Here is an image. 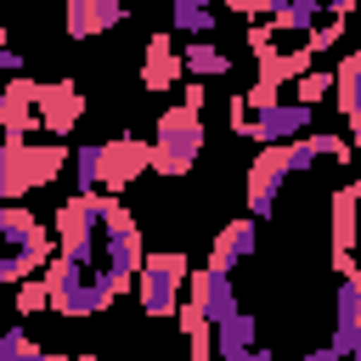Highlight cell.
<instances>
[{
    "label": "cell",
    "mask_w": 361,
    "mask_h": 361,
    "mask_svg": "<svg viewBox=\"0 0 361 361\" xmlns=\"http://www.w3.org/2000/svg\"><path fill=\"white\" fill-rule=\"evenodd\" d=\"M180 51V68L203 85V79H231V51H220V45H209V39H186V45H175Z\"/></svg>",
    "instance_id": "obj_16"
},
{
    "label": "cell",
    "mask_w": 361,
    "mask_h": 361,
    "mask_svg": "<svg viewBox=\"0 0 361 361\" xmlns=\"http://www.w3.org/2000/svg\"><path fill=\"white\" fill-rule=\"evenodd\" d=\"M254 248H259V226L248 214L243 220H226L220 237H214V248H209V265L214 271H237L243 259H254Z\"/></svg>",
    "instance_id": "obj_12"
},
{
    "label": "cell",
    "mask_w": 361,
    "mask_h": 361,
    "mask_svg": "<svg viewBox=\"0 0 361 361\" xmlns=\"http://www.w3.org/2000/svg\"><path fill=\"white\" fill-rule=\"evenodd\" d=\"M39 310H51V293L39 276H23L17 282V316H39Z\"/></svg>",
    "instance_id": "obj_21"
},
{
    "label": "cell",
    "mask_w": 361,
    "mask_h": 361,
    "mask_svg": "<svg viewBox=\"0 0 361 361\" xmlns=\"http://www.w3.org/2000/svg\"><path fill=\"white\" fill-rule=\"evenodd\" d=\"M203 102H209V85H197V79H186V85H180V107L203 118Z\"/></svg>",
    "instance_id": "obj_24"
},
{
    "label": "cell",
    "mask_w": 361,
    "mask_h": 361,
    "mask_svg": "<svg viewBox=\"0 0 361 361\" xmlns=\"http://www.w3.org/2000/svg\"><path fill=\"white\" fill-rule=\"evenodd\" d=\"M34 90L39 85L28 73L0 85V130H6V141H28L34 135Z\"/></svg>",
    "instance_id": "obj_10"
},
{
    "label": "cell",
    "mask_w": 361,
    "mask_h": 361,
    "mask_svg": "<svg viewBox=\"0 0 361 361\" xmlns=\"http://www.w3.org/2000/svg\"><path fill=\"white\" fill-rule=\"evenodd\" d=\"M124 23L118 0H68V39H96Z\"/></svg>",
    "instance_id": "obj_13"
},
{
    "label": "cell",
    "mask_w": 361,
    "mask_h": 361,
    "mask_svg": "<svg viewBox=\"0 0 361 361\" xmlns=\"http://www.w3.org/2000/svg\"><path fill=\"white\" fill-rule=\"evenodd\" d=\"M355 85H361V56L350 51V56L333 68V102H338V113H344V141H350L355 124H361V96H355Z\"/></svg>",
    "instance_id": "obj_17"
},
{
    "label": "cell",
    "mask_w": 361,
    "mask_h": 361,
    "mask_svg": "<svg viewBox=\"0 0 361 361\" xmlns=\"http://www.w3.org/2000/svg\"><path fill=\"white\" fill-rule=\"evenodd\" d=\"M209 327H220L226 316H237L243 305H237V288H231V271H214V265H203V271H192V299H186Z\"/></svg>",
    "instance_id": "obj_9"
},
{
    "label": "cell",
    "mask_w": 361,
    "mask_h": 361,
    "mask_svg": "<svg viewBox=\"0 0 361 361\" xmlns=\"http://www.w3.org/2000/svg\"><path fill=\"white\" fill-rule=\"evenodd\" d=\"M310 169H316V152H310L305 135L288 141V147H259L254 164H248V186H243V197H248V220L259 226V220L276 209L282 186H288L293 175H310Z\"/></svg>",
    "instance_id": "obj_1"
},
{
    "label": "cell",
    "mask_w": 361,
    "mask_h": 361,
    "mask_svg": "<svg viewBox=\"0 0 361 361\" xmlns=\"http://www.w3.org/2000/svg\"><path fill=\"white\" fill-rule=\"evenodd\" d=\"M147 164H152V152H147V141H135V135H107V141H96V192H102V197L130 192V186L147 175Z\"/></svg>",
    "instance_id": "obj_5"
},
{
    "label": "cell",
    "mask_w": 361,
    "mask_h": 361,
    "mask_svg": "<svg viewBox=\"0 0 361 361\" xmlns=\"http://www.w3.org/2000/svg\"><path fill=\"white\" fill-rule=\"evenodd\" d=\"M23 276H34V271H28L17 254H6V248H0V288H17Z\"/></svg>",
    "instance_id": "obj_23"
},
{
    "label": "cell",
    "mask_w": 361,
    "mask_h": 361,
    "mask_svg": "<svg viewBox=\"0 0 361 361\" xmlns=\"http://www.w3.org/2000/svg\"><path fill=\"white\" fill-rule=\"evenodd\" d=\"M147 152H152V164H147L152 175L180 180V175L197 164V152H203V118H197V113H186V107H164V113H158V124H152Z\"/></svg>",
    "instance_id": "obj_2"
},
{
    "label": "cell",
    "mask_w": 361,
    "mask_h": 361,
    "mask_svg": "<svg viewBox=\"0 0 361 361\" xmlns=\"http://www.w3.org/2000/svg\"><path fill=\"white\" fill-rule=\"evenodd\" d=\"M310 124H316V113L282 96L276 107H265V113H248V124H243V135H254L259 147H288V141H299V135H310Z\"/></svg>",
    "instance_id": "obj_7"
},
{
    "label": "cell",
    "mask_w": 361,
    "mask_h": 361,
    "mask_svg": "<svg viewBox=\"0 0 361 361\" xmlns=\"http://www.w3.org/2000/svg\"><path fill=\"white\" fill-rule=\"evenodd\" d=\"M169 23H175V34H186V39H209L214 34V6H203V0H175L169 6Z\"/></svg>",
    "instance_id": "obj_19"
},
{
    "label": "cell",
    "mask_w": 361,
    "mask_h": 361,
    "mask_svg": "<svg viewBox=\"0 0 361 361\" xmlns=\"http://www.w3.org/2000/svg\"><path fill=\"white\" fill-rule=\"evenodd\" d=\"M333 254L355 259V180H344L333 192Z\"/></svg>",
    "instance_id": "obj_18"
},
{
    "label": "cell",
    "mask_w": 361,
    "mask_h": 361,
    "mask_svg": "<svg viewBox=\"0 0 361 361\" xmlns=\"http://www.w3.org/2000/svg\"><path fill=\"white\" fill-rule=\"evenodd\" d=\"M28 355H34L28 327H6V333H0V361H28Z\"/></svg>",
    "instance_id": "obj_22"
},
{
    "label": "cell",
    "mask_w": 361,
    "mask_h": 361,
    "mask_svg": "<svg viewBox=\"0 0 361 361\" xmlns=\"http://www.w3.org/2000/svg\"><path fill=\"white\" fill-rule=\"evenodd\" d=\"M175 79H180V51L169 34H152L147 56H141V90H169Z\"/></svg>",
    "instance_id": "obj_15"
},
{
    "label": "cell",
    "mask_w": 361,
    "mask_h": 361,
    "mask_svg": "<svg viewBox=\"0 0 361 361\" xmlns=\"http://www.w3.org/2000/svg\"><path fill=\"white\" fill-rule=\"evenodd\" d=\"M17 169H23V186H51L62 169H68V147L62 141H17Z\"/></svg>",
    "instance_id": "obj_11"
},
{
    "label": "cell",
    "mask_w": 361,
    "mask_h": 361,
    "mask_svg": "<svg viewBox=\"0 0 361 361\" xmlns=\"http://www.w3.org/2000/svg\"><path fill=\"white\" fill-rule=\"evenodd\" d=\"M79 113H85V90H79L73 79H51V85L34 90V130L68 135V130L79 124Z\"/></svg>",
    "instance_id": "obj_6"
},
{
    "label": "cell",
    "mask_w": 361,
    "mask_h": 361,
    "mask_svg": "<svg viewBox=\"0 0 361 361\" xmlns=\"http://www.w3.org/2000/svg\"><path fill=\"white\" fill-rule=\"evenodd\" d=\"M209 344H214V361H243L248 350H259V322L248 310H237L220 327H209Z\"/></svg>",
    "instance_id": "obj_14"
},
{
    "label": "cell",
    "mask_w": 361,
    "mask_h": 361,
    "mask_svg": "<svg viewBox=\"0 0 361 361\" xmlns=\"http://www.w3.org/2000/svg\"><path fill=\"white\" fill-rule=\"evenodd\" d=\"M6 79H23V51H11V45L0 51V85Z\"/></svg>",
    "instance_id": "obj_25"
},
{
    "label": "cell",
    "mask_w": 361,
    "mask_h": 361,
    "mask_svg": "<svg viewBox=\"0 0 361 361\" xmlns=\"http://www.w3.org/2000/svg\"><path fill=\"white\" fill-rule=\"evenodd\" d=\"M327 350L338 361H355L361 355V282L355 276H338V293H333V338Z\"/></svg>",
    "instance_id": "obj_8"
},
{
    "label": "cell",
    "mask_w": 361,
    "mask_h": 361,
    "mask_svg": "<svg viewBox=\"0 0 361 361\" xmlns=\"http://www.w3.org/2000/svg\"><path fill=\"white\" fill-rule=\"evenodd\" d=\"M327 90H333V73H327V68H310V73H299V79H293V102H299V107H310V113L327 102Z\"/></svg>",
    "instance_id": "obj_20"
},
{
    "label": "cell",
    "mask_w": 361,
    "mask_h": 361,
    "mask_svg": "<svg viewBox=\"0 0 361 361\" xmlns=\"http://www.w3.org/2000/svg\"><path fill=\"white\" fill-rule=\"evenodd\" d=\"M0 248L6 254H17L34 276L51 265V254H56V237H51V226L39 220V214H28L23 203H0Z\"/></svg>",
    "instance_id": "obj_4"
},
{
    "label": "cell",
    "mask_w": 361,
    "mask_h": 361,
    "mask_svg": "<svg viewBox=\"0 0 361 361\" xmlns=\"http://www.w3.org/2000/svg\"><path fill=\"white\" fill-rule=\"evenodd\" d=\"M62 361H96V355H62Z\"/></svg>",
    "instance_id": "obj_26"
},
{
    "label": "cell",
    "mask_w": 361,
    "mask_h": 361,
    "mask_svg": "<svg viewBox=\"0 0 361 361\" xmlns=\"http://www.w3.org/2000/svg\"><path fill=\"white\" fill-rule=\"evenodd\" d=\"M0 51H6V28H0Z\"/></svg>",
    "instance_id": "obj_27"
},
{
    "label": "cell",
    "mask_w": 361,
    "mask_h": 361,
    "mask_svg": "<svg viewBox=\"0 0 361 361\" xmlns=\"http://www.w3.org/2000/svg\"><path fill=\"white\" fill-rule=\"evenodd\" d=\"M192 265L186 254L175 248H158V254H141V271H135V305L147 316H175L180 310V288H186Z\"/></svg>",
    "instance_id": "obj_3"
}]
</instances>
